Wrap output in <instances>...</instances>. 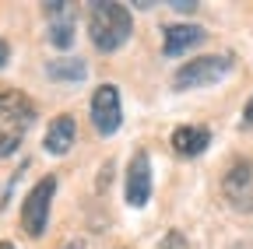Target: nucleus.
Returning a JSON list of instances; mask_svg holds the SVG:
<instances>
[{
  "label": "nucleus",
  "mask_w": 253,
  "mask_h": 249,
  "mask_svg": "<svg viewBox=\"0 0 253 249\" xmlns=\"http://www.w3.org/2000/svg\"><path fill=\"white\" fill-rule=\"evenodd\" d=\"M88 36L99 53H116L120 46L130 42L134 36V18L123 4L106 0V4H91L88 11Z\"/></svg>",
  "instance_id": "1"
},
{
  "label": "nucleus",
  "mask_w": 253,
  "mask_h": 249,
  "mask_svg": "<svg viewBox=\"0 0 253 249\" xmlns=\"http://www.w3.org/2000/svg\"><path fill=\"white\" fill-rule=\"evenodd\" d=\"M232 71V56L218 53V56H197V60H186V64L172 74V88L176 91H194V88H208L218 84Z\"/></svg>",
  "instance_id": "2"
},
{
  "label": "nucleus",
  "mask_w": 253,
  "mask_h": 249,
  "mask_svg": "<svg viewBox=\"0 0 253 249\" xmlns=\"http://www.w3.org/2000/svg\"><path fill=\"white\" fill-rule=\"evenodd\" d=\"M53 193H56V176H46V179H39L36 186H32L28 197H25V204H21V228L32 239H39L46 232V225H49Z\"/></svg>",
  "instance_id": "3"
},
{
  "label": "nucleus",
  "mask_w": 253,
  "mask_h": 249,
  "mask_svg": "<svg viewBox=\"0 0 253 249\" xmlns=\"http://www.w3.org/2000/svg\"><path fill=\"white\" fill-rule=\"evenodd\" d=\"M123 123V106H120V88L116 84H99L91 95V127L99 137H113Z\"/></svg>",
  "instance_id": "4"
},
{
  "label": "nucleus",
  "mask_w": 253,
  "mask_h": 249,
  "mask_svg": "<svg viewBox=\"0 0 253 249\" xmlns=\"http://www.w3.org/2000/svg\"><path fill=\"white\" fill-rule=\"evenodd\" d=\"M221 193L236 211H253V162L236 158L221 176Z\"/></svg>",
  "instance_id": "5"
},
{
  "label": "nucleus",
  "mask_w": 253,
  "mask_h": 249,
  "mask_svg": "<svg viewBox=\"0 0 253 249\" xmlns=\"http://www.w3.org/2000/svg\"><path fill=\"white\" fill-rule=\"evenodd\" d=\"M123 197L134 211H141L151 200V162L144 147L130 154V165H126V176H123Z\"/></svg>",
  "instance_id": "6"
},
{
  "label": "nucleus",
  "mask_w": 253,
  "mask_h": 249,
  "mask_svg": "<svg viewBox=\"0 0 253 249\" xmlns=\"http://www.w3.org/2000/svg\"><path fill=\"white\" fill-rule=\"evenodd\" d=\"M46 18H49V42L56 49H71L74 46V4H63V0H53V4H42Z\"/></svg>",
  "instance_id": "7"
},
{
  "label": "nucleus",
  "mask_w": 253,
  "mask_h": 249,
  "mask_svg": "<svg viewBox=\"0 0 253 249\" xmlns=\"http://www.w3.org/2000/svg\"><path fill=\"white\" fill-rule=\"evenodd\" d=\"M74 141H78V123H74V116H71V112L53 116V123L46 127V137H42L46 151L60 158V154H67V151L74 147Z\"/></svg>",
  "instance_id": "8"
},
{
  "label": "nucleus",
  "mask_w": 253,
  "mask_h": 249,
  "mask_svg": "<svg viewBox=\"0 0 253 249\" xmlns=\"http://www.w3.org/2000/svg\"><path fill=\"white\" fill-rule=\"evenodd\" d=\"M0 119L28 127V123L36 119V102H32L25 91H18V88H4L0 91Z\"/></svg>",
  "instance_id": "9"
},
{
  "label": "nucleus",
  "mask_w": 253,
  "mask_h": 249,
  "mask_svg": "<svg viewBox=\"0 0 253 249\" xmlns=\"http://www.w3.org/2000/svg\"><path fill=\"white\" fill-rule=\"evenodd\" d=\"M208 39V32L201 25H169L166 28V39H162V53L166 56H183L186 49H194Z\"/></svg>",
  "instance_id": "10"
},
{
  "label": "nucleus",
  "mask_w": 253,
  "mask_h": 249,
  "mask_svg": "<svg viewBox=\"0 0 253 249\" xmlns=\"http://www.w3.org/2000/svg\"><path fill=\"white\" fill-rule=\"evenodd\" d=\"M211 144V130L208 127H176L172 130V151L183 158H197L204 154V147Z\"/></svg>",
  "instance_id": "11"
},
{
  "label": "nucleus",
  "mask_w": 253,
  "mask_h": 249,
  "mask_svg": "<svg viewBox=\"0 0 253 249\" xmlns=\"http://www.w3.org/2000/svg\"><path fill=\"white\" fill-rule=\"evenodd\" d=\"M46 74L53 81H84L88 67L84 60H53V64H46Z\"/></svg>",
  "instance_id": "12"
},
{
  "label": "nucleus",
  "mask_w": 253,
  "mask_h": 249,
  "mask_svg": "<svg viewBox=\"0 0 253 249\" xmlns=\"http://www.w3.org/2000/svg\"><path fill=\"white\" fill-rule=\"evenodd\" d=\"M18 144H21V130H0V158H7Z\"/></svg>",
  "instance_id": "13"
},
{
  "label": "nucleus",
  "mask_w": 253,
  "mask_h": 249,
  "mask_svg": "<svg viewBox=\"0 0 253 249\" xmlns=\"http://www.w3.org/2000/svg\"><path fill=\"white\" fill-rule=\"evenodd\" d=\"M162 249H190V242H186V235H183V232H176V228H172V232L162 239Z\"/></svg>",
  "instance_id": "14"
},
{
  "label": "nucleus",
  "mask_w": 253,
  "mask_h": 249,
  "mask_svg": "<svg viewBox=\"0 0 253 249\" xmlns=\"http://www.w3.org/2000/svg\"><path fill=\"white\" fill-rule=\"evenodd\" d=\"M169 7H176V11H183V14H190V11H197V0H172Z\"/></svg>",
  "instance_id": "15"
},
{
  "label": "nucleus",
  "mask_w": 253,
  "mask_h": 249,
  "mask_svg": "<svg viewBox=\"0 0 253 249\" xmlns=\"http://www.w3.org/2000/svg\"><path fill=\"white\" fill-rule=\"evenodd\" d=\"M7 60H11V46H7L4 39H0V71L7 67Z\"/></svg>",
  "instance_id": "16"
},
{
  "label": "nucleus",
  "mask_w": 253,
  "mask_h": 249,
  "mask_svg": "<svg viewBox=\"0 0 253 249\" xmlns=\"http://www.w3.org/2000/svg\"><path fill=\"white\" fill-rule=\"evenodd\" d=\"M243 127H253V99H250L246 109H243Z\"/></svg>",
  "instance_id": "17"
},
{
  "label": "nucleus",
  "mask_w": 253,
  "mask_h": 249,
  "mask_svg": "<svg viewBox=\"0 0 253 249\" xmlns=\"http://www.w3.org/2000/svg\"><path fill=\"white\" fill-rule=\"evenodd\" d=\"M0 249H14V246H11V242H0Z\"/></svg>",
  "instance_id": "18"
}]
</instances>
